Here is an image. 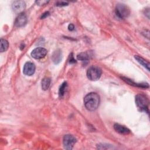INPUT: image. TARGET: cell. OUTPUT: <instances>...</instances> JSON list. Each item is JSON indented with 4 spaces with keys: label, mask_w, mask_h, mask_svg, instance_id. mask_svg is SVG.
<instances>
[{
    "label": "cell",
    "mask_w": 150,
    "mask_h": 150,
    "mask_svg": "<svg viewBox=\"0 0 150 150\" xmlns=\"http://www.w3.org/2000/svg\"><path fill=\"white\" fill-rule=\"evenodd\" d=\"M84 103L86 109L88 111H94L99 105L100 96L96 93H90L85 96Z\"/></svg>",
    "instance_id": "obj_1"
},
{
    "label": "cell",
    "mask_w": 150,
    "mask_h": 150,
    "mask_svg": "<svg viewBox=\"0 0 150 150\" xmlns=\"http://www.w3.org/2000/svg\"><path fill=\"white\" fill-rule=\"evenodd\" d=\"M101 69L96 66L90 67L87 71V76L88 79L92 81H96L100 79L101 76Z\"/></svg>",
    "instance_id": "obj_2"
},
{
    "label": "cell",
    "mask_w": 150,
    "mask_h": 150,
    "mask_svg": "<svg viewBox=\"0 0 150 150\" xmlns=\"http://www.w3.org/2000/svg\"><path fill=\"white\" fill-rule=\"evenodd\" d=\"M135 103L137 107L142 111H144L147 113L148 110V100L146 97L142 94H138L135 97Z\"/></svg>",
    "instance_id": "obj_3"
},
{
    "label": "cell",
    "mask_w": 150,
    "mask_h": 150,
    "mask_svg": "<svg viewBox=\"0 0 150 150\" xmlns=\"http://www.w3.org/2000/svg\"><path fill=\"white\" fill-rule=\"evenodd\" d=\"M116 15L120 18H127L129 15V9L127 6L123 4H118L115 8Z\"/></svg>",
    "instance_id": "obj_4"
},
{
    "label": "cell",
    "mask_w": 150,
    "mask_h": 150,
    "mask_svg": "<svg viewBox=\"0 0 150 150\" xmlns=\"http://www.w3.org/2000/svg\"><path fill=\"white\" fill-rule=\"evenodd\" d=\"M76 142V139L71 135H66L63 139V144L65 149H71Z\"/></svg>",
    "instance_id": "obj_5"
},
{
    "label": "cell",
    "mask_w": 150,
    "mask_h": 150,
    "mask_svg": "<svg viewBox=\"0 0 150 150\" xmlns=\"http://www.w3.org/2000/svg\"><path fill=\"white\" fill-rule=\"evenodd\" d=\"M47 52V50L43 47H37L32 51L31 56L35 59H40L44 57Z\"/></svg>",
    "instance_id": "obj_6"
},
{
    "label": "cell",
    "mask_w": 150,
    "mask_h": 150,
    "mask_svg": "<svg viewBox=\"0 0 150 150\" xmlns=\"http://www.w3.org/2000/svg\"><path fill=\"white\" fill-rule=\"evenodd\" d=\"M26 4L23 1H15L13 2L12 8L13 12L16 13H21V12L25 9Z\"/></svg>",
    "instance_id": "obj_7"
},
{
    "label": "cell",
    "mask_w": 150,
    "mask_h": 150,
    "mask_svg": "<svg viewBox=\"0 0 150 150\" xmlns=\"http://www.w3.org/2000/svg\"><path fill=\"white\" fill-rule=\"evenodd\" d=\"M35 65L33 63L28 62H26L23 66V73L26 76H31L35 73Z\"/></svg>",
    "instance_id": "obj_8"
},
{
    "label": "cell",
    "mask_w": 150,
    "mask_h": 150,
    "mask_svg": "<svg viewBox=\"0 0 150 150\" xmlns=\"http://www.w3.org/2000/svg\"><path fill=\"white\" fill-rule=\"evenodd\" d=\"M27 17L25 13H20L18 17L16 18L15 25L16 27H22L26 25L27 23Z\"/></svg>",
    "instance_id": "obj_9"
},
{
    "label": "cell",
    "mask_w": 150,
    "mask_h": 150,
    "mask_svg": "<svg viewBox=\"0 0 150 150\" xmlns=\"http://www.w3.org/2000/svg\"><path fill=\"white\" fill-rule=\"evenodd\" d=\"M114 128L117 132L120 134L127 135L130 132V131L128 128L118 124H115L114 125Z\"/></svg>",
    "instance_id": "obj_10"
},
{
    "label": "cell",
    "mask_w": 150,
    "mask_h": 150,
    "mask_svg": "<svg viewBox=\"0 0 150 150\" xmlns=\"http://www.w3.org/2000/svg\"><path fill=\"white\" fill-rule=\"evenodd\" d=\"M62 52L60 50L57 49L55 50L52 54V60L55 64H57L62 60Z\"/></svg>",
    "instance_id": "obj_11"
},
{
    "label": "cell",
    "mask_w": 150,
    "mask_h": 150,
    "mask_svg": "<svg viewBox=\"0 0 150 150\" xmlns=\"http://www.w3.org/2000/svg\"><path fill=\"white\" fill-rule=\"evenodd\" d=\"M134 57L140 64H141L142 66H144L145 68H146L148 71L149 70V66L150 65H149V63L148 61H146L144 58H142V57L138 56V55L134 56Z\"/></svg>",
    "instance_id": "obj_12"
},
{
    "label": "cell",
    "mask_w": 150,
    "mask_h": 150,
    "mask_svg": "<svg viewBox=\"0 0 150 150\" xmlns=\"http://www.w3.org/2000/svg\"><path fill=\"white\" fill-rule=\"evenodd\" d=\"M51 80L49 77H45L41 81V87L43 90H47L50 85Z\"/></svg>",
    "instance_id": "obj_13"
},
{
    "label": "cell",
    "mask_w": 150,
    "mask_h": 150,
    "mask_svg": "<svg viewBox=\"0 0 150 150\" xmlns=\"http://www.w3.org/2000/svg\"><path fill=\"white\" fill-rule=\"evenodd\" d=\"M123 80L126 81L127 83H128V84H129L130 85L132 86H138V87H148V84H137V83H135L133 81H131V80H129L127 78H125V77H122Z\"/></svg>",
    "instance_id": "obj_14"
},
{
    "label": "cell",
    "mask_w": 150,
    "mask_h": 150,
    "mask_svg": "<svg viewBox=\"0 0 150 150\" xmlns=\"http://www.w3.org/2000/svg\"><path fill=\"white\" fill-rule=\"evenodd\" d=\"M9 46V43L8 42L4 39H1V47H0V50L1 52H5Z\"/></svg>",
    "instance_id": "obj_15"
},
{
    "label": "cell",
    "mask_w": 150,
    "mask_h": 150,
    "mask_svg": "<svg viewBox=\"0 0 150 150\" xmlns=\"http://www.w3.org/2000/svg\"><path fill=\"white\" fill-rule=\"evenodd\" d=\"M67 87V84L66 82H64L61 84L59 90V95L60 97H62L64 96L66 91Z\"/></svg>",
    "instance_id": "obj_16"
},
{
    "label": "cell",
    "mask_w": 150,
    "mask_h": 150,
    "mask_svg": "<svg viewBox=\"0 0 150 150\" xmlns=\"http://www.w3.org/2000/svg\"><path fill=\"white\" fill-rule=\"evenodd\" d=\"M77 59L80 60H87L90 58V54L87 52H83L79 54L77 56Z\"/></svg>",
    "instance_id": "obj_17"
},
{
    "label": "cell",
    "mask_w": 150,
    "mask_h": 150,
    "mask_svg": "<svg viewBox=\"0 0 150 150\" xmlns=\"http://www.w3.org/2000/svg\"><path fill=\"white\" fill-rule=\"evenodd\" d=\"M49 2L48 1H45V0H39V1H36V3L37 5H39V6H42V5H44L47 4Z\"/></svg>",
    "instance_id": "obj_18"
},
{
    "label": "cell",
    "mask_w": 150,
    "mask_h": 150,
    "mask_svg": "<svg viewBox=\"0 0 150 150\" xmlns=\"http://www.w3.org/2000/svg\"><path fill=\"white\" fill-rule=\"evenodd\" d=\"M67 4H68L67 2H64V1H59L56 3V5L59 6H66V5H67Z\"/></svg>",
    "instance_id": "obj_19"
},
{
    "label": "cell",
    "mask_w": 150,
    "mask_h": 150,
    "mask_svg": "<svg viewBox=\"0 0 150 150\" xmlns=\"http://www.w3.org/2000/svg\"><path fill=\"white\" fill-rule=\"evenodd\" d=\"M49 15V12H45V13H43L42 15L41 18H42V19L45 18L47 17Z\"/></svg>",
    "instance_id": "obj_20"
},
{
    "label": "cell",
    "mask_w": 150,
    "mask_h": 150,
    "mask_svg": "<svg viewBox=\"0 0 150 150\" xmlns=\"http://www.w3.org/2000/svg\"><path fill=\"white\" fill-rule=\"evenodd\" d=\"M68 28H69V30H74V26L73 24H70L68 26Z\"/></svg>",
    "instance_id": "obj_21"
},
{
    "label": "cell",
    "mask_w": 150,
    "mask_h": 150,
    "mask_svg": "<svg viewBox=\"0 0 150 150\" xmlns=\"http://www.w3.org/2000/svg\"><path fill=\"white\" fill-rule=\"evenodd\" d=\"M76 60L73 59V56H71V58H70V63H75Z\"/></svg>",
    "instance_id": "obj_22"
}]
</instances>
